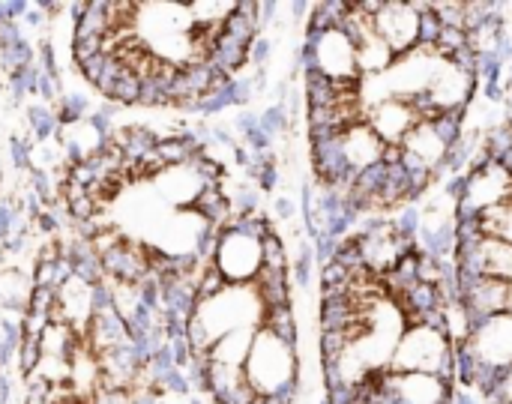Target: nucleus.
Listing matches in <instances>:
<instances>
[{
	"label": "nucleus",
	"mask_w": 512,
	"mask_h": 404,
	"mask_svg": "<svg viewBox=\"0 0 512 404\" xmlns=\"http://www.w3.org/2000/svg\"><path fill=\"white\" fill-rule=\"evenodd\" d=\"M420 111L414 108V102L408 99H381L375 105H369L366 111V123L375 129V135L387 144V147H402L405 135L420 123Z\"/></svg>",
	"instance_id": "11"
},
{
	"label": "nucleus",
	"mask_w": 512,
	"mask_h": 404,
	"mask_svg": "<svg viewBox=\"0 0 512 404\" xmlns=\"http://www.w3.org/2000/svg\"><path fill=\"white\" fill-rule=\"evenodd\" d=\"M339 147H342V156L354 174H363V171L375 168L378 162H384V150H387V144L375 135V129L369 123L348 126L339 135Z\"/></svg>",
	"instance_id": "13"
},
{
	"label": "nucleus",
	"mask_w": 512,
	"mask_h": 404,
	"mask_svg": "<svg viewBox=\"0 0 512 404\" xmlns=\"http://www.w3.org/2000/svg\"><path fill=\"white\" fill-rule=\"evenodd\" d=\"M459 351L489 372H507L512 366V312L477 324L471 339Z\"/></svg>",
	"instance_id": "7"
},
{
	"label": "nucleus",
	"mask_w": 512,
	"mask_h": 404,
	"mask_svg": "<svg viewBox=\"0 0 512 404\" xmlns=\"http://www.w3.org/2000/svg\"><path fill=\"white\" fill-rule=\"evenodd\" d=\"M378 384L384 387V393H387L396 404L453 402L450 381H444V378H438V375H417V372L393 375V372H384V375H378Z\"/></svg>",
	"instance_id": "10"
},
{
	"label": "nucleus",
	"mask_w": 512,
	"mask_h": 404,
	"mask_svg": "<svg viewBox=\"0 0 512 404\" xmlns=\"http://www.w3.org/2000/svg\"><path fill=\"white\" fill-rule=\"evenodd\" d=\"M294 213H297V207H294L291 198H279V201H276V216H279V219H291Z\"/></svg>",
	"instance_id": "18"
},
{
	"label": "nucleus",
	"mask_w": 512,
	"mask_h": 404,
	"mask_svg": "<svg viewBox=\"0 0 512 404\" xmlns=\"http://www.w3.org/2000/svg\"><path fill=\"white\" fill-rule=\"evenodd\" d=\"M300 60H303V69L312 66L336 84H360V78H363L360 63H357V42L342 27L306 33Z\"/></svg>",
	"instance_id": "5"
},
{
	"label": "nucleus",
	"mask_w": 512,
	"mask_h": 404,
	"mask_svg": "<svg viewBox=\"0 0 512 404\" xmlns=\"http://www.w3.org/2000/svg\"><path fill=\"white\" fill-rule=\"evenodd\" d=\"M453 404H480V402H477L471 393H456V396H453Z\"/></svg>",
	"instance_id": "19"
},
{
	"label": "nucleus",
	"mask_w": 512,
	"mask_h": 404,
	"mask_svg": "<svg viewBox=\"0 0 512 404\" xmlns=\"http://www.w3.org/2000/svg\"><path fill=\"white\" fill-rule=\"evenodd\" d=\"M512 201V174L501 162H480L465 171L459 192V219H477L480 213Z\"/></svg>",
	"instance_id": "6"
},
{
	"label": "nucleus",
	"mask_w": 512,
	"mask_h": 404,
	"mask_svg": "<svg viewBox=\"0 0 512 404\" xmlns=\"http://www.w3.org/2000/svg\"><path fill=\"white\" fill-rule=\"evenodd\" d=\"M489 402H492V404H512V366L507 369V372H501V378H498V384H495V390H492Z\"/></svg>",
	"instance_id": "16"
},
{
	"label": "nucleus",
	"mask_w": 512,
	"mask_h": 404,
	"mask_svg": "<svg viewBox=\"0 0 512 404\" xmlns=\"http://www.w3.org/2000/svg\"><path fill=\"white\" fill-rule=\"evenodd\" d=\"M402 153L408 162L423 165L426 171H432L435 177L447 168V156H450V144L441 138V132L435 129L432 120H420L402 141Z\"/></svg>",
	"instance_id": "12"
},
{
	"label": "nucleus",
	"mask_w": 512,
	"mask_h": 404,
	"mask_svg": "<svg viewBox=\"0 0 512 404\" xmlns=\"http://www.w3.org/2000/svg\"><path fill=\"white\" fill-rule=\"evenodd\" d=\"M357 63H360V75L366 78H381L390 72V66L396 63L393 48L378 36V30H369L366 36L357 39Z\"/></svg>",
	"instance_id": "14"
},
{
	"label": "nucleus",
	"mask_w": 512,
	"mask_h": 404,
	"mask_svg": "<svg viewBox=\"0 0 512 404\" xmlns=\"http://www.w3.org/2000/svg\"><path fill=\"white\" fill-rule=\"evenodd\" d=\"M18 378L24 404H141L156 393L123 303L72 243L54 240L36 261Z\"/></svg>",
	"instance_id": "3"
},
{
	"label": "nucleus",
	"mask_w": 512,
	"mask_h": 404,
	"mask_svg": "<svg viewBox=\"0 0 512 404\" xmlns=\"http://www.w3.org/2000/svg\"><path fill=\"white\" fill-rule=\"evenodd\" d=\"M477 225H480V234L489 237V240H501L512 246V201H504L486 213L477 216Z\"/></svg>",
	"instance_id": "15"
},
{
	"label": "nucleus",
	"mask_w": 512,
	"mask_h": 404,
	"mask_svg": "<svg viewBox=\"0 0 512 404\" xmlns=\"http://www.w3.org/2000/svg\"><path fill=\"white\" fill-rule=\"evenodd\" d=\"M459 300L474 318V324H483L495 315L510 312L512 282L495 276H456Z\"/></svg>",
	"instance_id": "9"
},
{
	"label": "nucleus",
	"mask_w": 512,
	"mask_h": 404,
	"mask_svg": "<svg viewBox=\"0 0 512 404\" xmlns=\"http://www.w3.org/2000/svg\"><path fill=\"white\" fill-rule=\"evenodd\" d=\"M72 12L78 75L123 108L231 102L264 27L249 0H90Z\"/></svg>",
	"instance_id": "2"
},
{
	"label": "nucleus",
	"mask_w": 512,
	"mask_h": 404,
	"mask_svg": "<svg viewBox=\"0 0 512 404\" xmlns=\"http://www.w3.org/2000/svg\"><path fill=\"white\" fill-rule=\"evenodd\" d=\"M285 123H288V117H285L282 105H276V108H270V111L264 114V132H279Z\"/></svg>",
	"instance_id": "17"
},
{
	"label": "nucleus",
	"mask_w": 512,
	"mask_h": 404,
	"mask_svg": "<svg viewBox=\"0 0 512 404\" xmlns=\"http://www.w3.org/2000/svg\"><path fill=\"white\" fill-rule=\"evenodd\" d=\"M69 243L117 300L189 297L237 201L228 165L192 132L126 123L57 180Z\"/></svg>",
	"instance_id": "1"
},
{
	"label": "nucleus",
	"mask_w": 512,
	"mask_h": 404,
	"mask_svg": "<svg viewBox=\"0 0 512 404\" xmlns=\"http://www.w3.org/2000/svg\"><path fill=\"white\" fill-rule=\"evenodd\" d=\"M420 21H423V3L381 0V9L375 12V30L393 48L396 57L420 45Z\"/></svg>",
	"instance_id": "8"
},
{
	"label": "nucleus",
	"mask_w": 512,
	"mask_h": 404,
	"mask_svg": "<svg viewBox=\"0 0 512 404\" xmlns=\"http://www.w3.org/2000/svg\"><path fill=\"white\" fill-rule=\"evenodd\" d=\"M393 375L417 372V375H438L453 384L456 378V345L450 336L429 324H411L387 366Z\"/></svg>",
	"instance_id": "4"
}]
</instances>
